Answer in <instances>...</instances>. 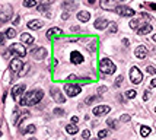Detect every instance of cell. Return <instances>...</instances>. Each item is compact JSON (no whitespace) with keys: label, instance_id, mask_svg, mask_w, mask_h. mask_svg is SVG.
<instances>
[{"label":"cell","instance_id":"17","mask_svg":"<svg viewBox=\"0 0 156 140\" xmlns=\"http://www.w3.org/2000/svg\"><path fill=\"white\" fill-rule=\"evenodd\" d=\"M134 56H136L137 58H140V60L146 58V56H148V50H146V47L139 45V47L136 48V51H134Z\"/></svg>","mask_w":156,"mask_h":140},{"label":"cell","instance_id":"57","mask_svg":"<svg viewBox=\"0 0 156 140\" xmlns=\"http://www.w3.org/2000/svg\"><path fill=\"white\" fill-rule=\"evenodd\" d=\"M155 111H156V109H155Z\"/></svg>","mask_w":156,"mask_h":140},{"label":"cell","instance_id":"37","mask_svg":"<svg viewBox=\"0 0 156 140\" xmlns=\"http://www.w3.org/2000/svg\"><path fill=\"white\" fill-rule=\"evenodd\" d=\"M107 123H108V125H109V127H112V129H117V123H115L114 120H108Z\"/></svg>","mask_w":156,"mask_h":140},{"label":"cell","instance_id":"32","mask_svg":"<svg viewBox=\"0 0 156 140\" xmlns=\"http://www.w3.org/2000/svg\"><path fill=\"white\" fill-rule=\"evenodd\" d=\"M96 99H98V96H89V98L85 101V104H86V105H89V104H92V102H93V101H96Z\"/></svg>","mask_w":156,"mask_h":140},{"label":"cell","instance_id":"50","mask_svg":"<svg viewBox=\"0 0 156 140\" xmlns=\"http://www.w3.org/2000/svg\"><path fill=\"white\" fill-rule=\"evenodd\" d=\"M67 79H69V80H73V79H76V76H74V74H70Z\"/></svg>","mask_w":156,"mask_h":140},{"label":"cell","instance_id":"6","mask_svg":"<svg viewBox=\"0 0 156 140\" xmlns=\"http://www.w3.org/2000/svg\"><path fill=\"white\" fill-rule=\"evenodd\" d=\"M9 51L10 53H13V54H16L18 57H25L26 56V50H25V47L22 45V44H12L10 45V48H9Z\"/></svg>","mask_w":156,"mask_h":140},{"label":"cell","instance_id":"34","mask_svg":"<svg viewBox=\"0 0 156 140\" xmlns=\"http://www.w3.org/2000/svg\"><path fill=\"white\" fill-rule=\"evenodd\" d=\"M63 8H74V3L73 2H64V3H63Z\"/></svg>","mask_w":156,"mask_h":140},{"label":"cell","instance_id":"41","mask_svg":"<svg viewBox=\"0 0 156 140\" xmlns=\"http://www.w3.org/2000/svg\"><path fill=\"white\" fill-rule=\"evenodd\" d=\"M54 0H41V5H45V6H48V5H51Z\"/></svg>","mask_w":156,"mask_h":140},{"label":"cell","instance_id":"54","mask_svg":"<svg viewBox=\"0 0 156 140\" xmlns=\"http://www.w3.org/2000/svg\"><path fill=\"white\" fill-rule=\"evenodd\" d=\"M28 140H37V139H34V137H31V139H28Z\"/></svg>","mask_w":156,"mask_h":140},{"label":"cell","instance_id":"55","mask_svg":"<svg viewBox=\"0 0 156 140\" xmlns=\"http://www.w3.org/2000/svg\"><path fill=\"white\" fill-rule=\"evenodd\" d=\"M92 140H99V137H98V139H92Z\"/></svg>","mask_w":156,"mask_h":140},{"label":"cell","instance_id":"7","mask_svg":"<svg viewBox=\"0 0 156 140\" xmlns=\"http://www.w3.org/2000/svg\"><path fill=\"white\" fill-rule=\"evenodd\" d=\"M31 56H32L35 60H42V58L47 57V48L44 47H37L31 51Z\"/></svg>","mask_w":156,"mask_h":140},{"label":"cell","instance_id":"30","mask_svg":"<svg viewBox=\"0 0 156 140\" xmlns=\"http://www.w3.org/2000/svg\"><path fill=\"white\" fill-rule=\"evenodd\" d=\"M28 69H29V64H25V66L22 67V70L19 72V76H24V74H26V72H28Z\"/></svg>","mask_w":156,"mask_h":140},{"label":"cell","instance_id":"19","mask_svg":"<svg viewBox=\"0 0 156 140\" xmlns=\"http://www.w3.org/2000/svg\"><path fill=\"white\" fill-rule=\"evenodd\" d=\"M44 24H42V21H38V19H35V21H31V22H28V28L29 29H41Z\"/></svg>","mask_w":156,"mask_h":140},{"label":"cell","instance_id":"26","mask_svg":"<svg viewBox=\"0 0 156 140\" xmlns=\"http://www.w3.org/2000/svg\"><path fill=\"white\" fill-rule=\"evenodd\" d=\"M15 37H16V31L13 28H9L6 31V38H15Z\"/></svg>","mask_w":156,"mask_h":140},{"label":"cell","instance_id":"3","mask_svg":"<svg viewBox=\"0 0 156 140\" xmlns=\"http://www.w3.org/2000/svg\"><path fill=\"white\" fill-rule=\"evenodd\" d=\"M12 15H13L12 6H10V5H5V6L2 8V10H0V22H2V24L8 22L9 19L12 18Z\"/></svg>","mask_w":156,"mask_h":140},{"label":"cell","instance_id":"2","mask_svg":"<svg viewBox=\"0 0 156 140\" xmlns=\"http://www.w3.org/2000/svg\"><path fill=\"white\" fill-rule=\"evenodd\" d=\"M115 64L109 60V58H102L101 63H99V70L105 74H112L115 72Z\"/></svg>","mask_w":156,"mask_h":140},{"label":"cell","instance_id":"1","mask_svg":"<svg viewBox=\"0 0 156 140\" xmlns=\"http://www.w3.org/2000/svg\"><path fill=\"white\" fill-rule=\"evenodd\" d=\"M42 96H44V92L41 89H35V91L25 93V96L19 101V104L21 105H35V104H38L41 101Z\"/></svg>","mask_w":156,"mask_h":140},{"label":"cell","instance_id":"27","mask_svg":"<svg viewBox=\"0 0 156 140\" xmlns=\"http://www.w3.org/2000/svg\"><path fill=\"white\" fill-rule=\"evenodd\" d=\"M35 130H37V127H35L34 124H31V125H28L25 130H22V133H24V134H26V133H35Z\"/></svg>","mask_w":156,"mask_h":140},{"label":"cell","instance_id":"56","mask_svg":"<svg viewBox=\"0 0 156 140\" xmlns=\"http://www.w3.org/2000/svg\"><path fill=\"white\" fill-rule=\"evenodd\" d=\"M0 136H2V132H0Z\"/></svg>","mask_w":156,"mask_h":140},{"label":"cell","instance_id":"13","mask_svg":"<svg viewBox=\"0 0 156 140\" xmlns=\"http://www.w3.org/2000/svg\"><path fill=\"white\" fill-rule=\"evenodd\" d=\"M70 61H72L73 64H80L83 61L82 53H79V51H72V53H70Z\"/></svg>","mask_w":156,"mask_h":140},{"label":"cell","instance_id":"8","mask_svg":"<svg viewBox=\"0 0 156 140\" xmlns=\"http://www.w3.org/2000/svg\"><path fill=\"white\" fill-rule=\"evenodd\" d=\"M22 67H24V64H22V60H21V58H13V60L10 61V70H12V73L19 74V72L22 70Z\"/></svg>","mask_w":156,"mask_h":140},{"label":"cell","instance_id":"53","mask_svg":"<svg viewBox=\"0 0 156 140\" xmlns=\"http://www.w3.org/2000/svg\"><path fill=\"white\" fill-rule=\"evenodd\" d=\"M152 40H153V41L156 42V34H155V35H153V37H152Z\"/></svg>","mask_w":156,"mask_h":140},{"label":"cell","instance_id":"38","mask_svg":"<svg viewBox=\"0 0 156 140\" xmlns=\"http://www.w3.org/2000/svg\"><path fill=\"white\" fill-rule=\"evenodd\" d=\"M5 41H6V35L0 32V45H2V44H5Z\"/></svg>","mask_w":156,"mask_h":140},{"label":"cell","instance_id":"51","mask_svg":"<svg viewBox=\"0 0 156 140\" xmlns=\"http://www.w3.org/2000/svg\"><path fill=\"white\" fill-rule=\"evenodd\" d=\"M88 5H95V0H86Z\"/></svg>","mask_w":156,"mask_h":140},{"label":"cell","instance_id":"25","mask_svg":"<svg viewBox=\"0 0 156 140\" xmlns=\"http://www.w3.org/2000/svg\"><path fill=\"white\" fill-rule=\"evenodd\" d=\"M24 6L25 8H34V6H37V0H24Z\"/></svg>","mask_w":156,"mask_h":140},{"label":"cell","instance_id":"10","mask_svg":"<svg viewBox=\"0 0 156 140\" xmlns=\"http://www.w3.org/2000/svg\"><path fill=\"white\" fill-rule=\"evenodd\" d=\"M25 89H26V86H25L24 83H21V85H16V86H13L12 88V96H13V99H18L22 93L25 92Z\"/></svg>","mask_w":156,"mask_h":140},{"label":"cell","instance_id":"12","mask_svg":"<svg viewBox=\"0 0 156 140\" xmlns=\"http://www.w3.org/2000/svg\"><path fill=\"white\" fill-rule=\"evenodd\" d=\"M47 38L48 40H54V38H58L60 35H63V31L60 29V28H51V29H48L47 31Z\"/></svg>","mask_w":156,"mask_h":140},{"label":"cell","instance_id":"47","mask_svg":"<svg viewBox=\"0 0 156 140\" xmlns=\"http://www.w3.org/2000/svg\"><path fill=\"white\" fill-rule=\"evenodd\" d=\"M77 121H79V118H77V117H72V123L73 124H76Z\"/></svg>","mask_w":156,"mask_h":140},{"label":"cell","instance_id":"18","mask_svg":"<svg viewBox=\"0 0 156 140\" xmlns=\"http://www.w3.org/2000/svg\"><path fill=\"white\" fill-rule=\"evenodd\" d=\"M150 31H152V25L150 24H143L141 26L137 28V34H139V35H146V34H149Z\"/></svg>","mask_w":156,"mask_h":140},{"label":"cell","instance_id":"28","mask_svg":"<svg viewBox=\"0 0 156 140\" xmlns=\"http://www.w3.org/2000/svg\"><path fill=\"white\" fill-rule=\"evenodd\" d=\"M136 93H137L136 91H133V89H130V91H127V92H125V96L132 99V98H134V96H136Z\"/></svg>","mask_w":156,"mask_h":140},{"label":"cell","instance_id":"43","mask_svg":"<svg viewBox=\"0 0 156 140\" xmlns=\"http://www.w3.org/2000/svg\"><path fill=\"white\" fill-rule=\"evenodd\" d=\"M149 98H150V92L146 91V92H145V95H143V99H145V101H148Z\"/></svg>","mask_w":156,"mask_h":140},{"label":"cell","instance_id":"14","mask_svg":"<svg viewBox=\"0 0 156 140\" xmlns=\"http://www.w3.org/2000/svg\"><path fill=\"white\" fill-rule=\"evenodd\" d=\"M111 111V108L108 105H99V107L93 108V116H104V114H108Z\"/></svg>","mask_w":156,"mask_h":140},{"label":"cell","instance_id":"42","mask_svg":"<svg viewBox=\"0 0 156 140\" xmlns=\"http://www.w3.org/2000/svg\"><path fill=\"white\" fill-rule=\"evenodd\" d=\"M146 6H148L149 9H152V10H156V5H155V3H146Z\"/></svg>","mask_w":156,"mask_h":140},{"label":"cell","instance_id":"39","mask_svg":"<svg viewBox=\"0 0 156 140\" xmlns=\"http://www.w3.org/2000/svg\"><path fill=\"white\" fill-rule=\"evenodd\" d=\"M121 121H123V123H127V121H130V116H127V114H124V116L121 117Z\"/></svg>","mask_w":156,"mask_h":140},{"label":"cell","instance_id":"5","mask_svg":"<svg viewBox=\"0 0 156 140\" xmlns=\"http://www.w3.org/2000/svg\"><path fill=\"white\" fill-rule=\"evenodd\" d=\"M64 91L69 96H76V95H79L80 91H82V88L79 86V85H72V83H66L64 85Z\"/></svg>","mask_w":156,"mask_h":140},{"label":"cell","instance_id":"52","mask_svg":"<svg viewBox=\"0 0 156 140\" xmlns=\"http://www.w3.org/2000/svg\"><path fill=\"white\" fill-rule=\"evenodd\" d=\"M107 91V88H104V86H102V88H99V92H105Z\"/></svg>","mask_w":156,"mask_h":140},{"label":"cell","instance_id":"24","mask_svg":"<svg viewBox=\"0 0 156 140\" xmlns=\"http://www.w3.org/2000/svg\"><path fill=\"white\" fill-rule=\"evenodd\" d=\"M141 25H143V22H141L140 19H133L132 22H130V28H132V29H137Z\"/></svg>","mask_w":156,"mask_h":140},{"label":"cell","instance_id":"49","mask_svg":"<svg viewBox=\"0 0 156 140\" xmlns=\"http://www.w3.org/2000/svg\"><path fill=\"white\" fill-rule=\"evenodd\" d=\"M18 24H19V16H16L15 21H13V25H18Z\"/></svg>","mask_w":156,"mask_h":140},{"label":"cell","instance_id":"31","mask_svg":"<svg viewBox=\"0 0 156 140\" xmlns=\"http://www.w3.org/2000/svg\"><path fill=\"white\" fill-rule=\"evenodd\" d=\"M146 72H148L149 74H155L156 73V69L153 66H148V67H146Z\"/></svg>","mask_w":156,"mask_h":140},{"label":"cell","instance_id":"23","mask_svg":"<svg viewBox=\"0 0 156 140\" xmlns=\"http://www.w3.org/2000/svg\"><path fill=\"white\" fill-rule=\"evenodd\" d=\"M140 134H141L143 137H148L149 134H150V127H148V125H141V127H140Z\"/></svg>","mask_w":156,"mask_h":140},{"label":"cell","instance_id":"35","mask_svg":"<svg viewBox=\"0 0 156 140\" xmlns=\"http://www.w3.org/2000/svg\"><path fill=\"white\" fill-rule=\"evenodd\" d=\"M123 83V76H118L117 79H115V86H120Z\"/></svg>","mask_w":156,"mask_h":140},{"label":"cell","instance_id":"46","mask_svg":"<svg viewBox=\"0 0 156 140\" xmlns=\"http://www.w3.org/2000/svg\"><path fill=\"white\" fill-rule=\"evenodd\" d=\"M70 29H72V31H73V32H77V31H79V29H80V28H79V26H72V28H70Z\"/></svg>","mask_w":156,"mask_h":140},{"label":"cell","instance_id":"48","mask_svg":"<svg viewBox=\"0 0 156 140\" xmlns=\"http://www.w3.org/2000/svg\"><path fill=\"white\" fill-rule=\"evenodd\" d=\"M61 18H63V19H69V13H67V12H64V13L61 15Z\"/></svg>","mask_w":156,"mask_h":140},{"label":"cell","instance_id":"44","mask_svg":"<svg viewBox=\"0 0 156 140\" xmlns=\"http://www.w3.org/2000/svg\"><path fill=\"white\" fill-rule=\"evenodd\" d=\"M109 31H111V34L117 32V25H115V24H112V25H111V29H109Z\"/></svg>","mask_w":156,"mask_h":140},{"label":"cell","instance_id":"15","mask_svg":"<svg viewBox=\"0 0 156 140\" xmlns=\"http://www.w3.org/2000/svg\"><path fill=\"white\" fill-rule=\"evenodd\" d=\"M51 95H53L54 101H56V102H58V104H63V102L66 101V98H64V96L61 95L60 89H56V88H53V89H51Z\"/></svg>","mask_w":156,"mask_h":140},{"label":"cell","instance_id":"40","mask_svg":"<svg viewBox=\"0 0 156 140\" xmlns=\"http://www.w3.org/2000/svg\"><path fill=\"white\" fill-rule=\"evenodd\" d=\"M45 10H47V6H45V5H40V6H38V12H45Z\"/></svg>","mask_w":156,"mask_h":140},{"label":"cell","instance_id":"16","mask_svg":"<svg viewBox=\"0 0 156 140\" xmlns=\"http://www.w3.org/2000/svg\"><path fill=\"white\" fill-rule=\"evenodd\" d=\"M108 25H109V22H108L105 18H98V19L95 21L93 26H95L96 29H101V31H102V29H105V28H107Z\"/></svg>","mask_w":156,"mask_h":140},{"label":"cell","instance_id":"20","mask_svg":"<svg viewBox=\"0 0 156 140\" xmlns=\"http://www.w3.org/2000/svg\"><path fill=\"white\" fill-rule=\"evenodd\" d=\"M77 19H79L80 22L85 24V22H88V21L90 19V13L89 12H86V10H82V12H79V13H77Z\"/></svg>","mask_w":156,"mask_h":140},{"label":"cell","instance_id":"33","mask_svg":"<svg viewBox=\"0 0 156 140\" xmlns=\"http://www.w3.org/2000/svg\"><path fill=\"white\" fill-rule=\"evenodd\" d=\"M82 137H83L85 140H88V139H89V137H90V132H89V130H83Z\"/></svg>","mask_w":156,"mask_h":140},{"label":"cell","instance_id":"4","mask_svg":"<svg viewBox=\"0 0 156 140\" xmlns=\"http://www.w3.org/2000/svg\"><path fill=\"white\" fill-rule=\"evenodd\" d=\"M130 80L134 85H139L143 80V74H141V72H140L137 67H133L132 70H130Z\"/></svg>","mask_w":156,"mask_h":140},{"label":"cell","instance_id":"9","mask_svg":"<svg viewBox=\"0 0 156 140\" xmlns=\"http://www.w3.org/2000/svg\"><path fill=\"white\" fill-rule=\"evenodd\" d=\"M115 12L121 16H134V13H136L132 8H127V6H117Z\"/></svg>","mask_w":156,"mask_h":140},{"label":"cell","instance_id":"36","mask_svg":"<svg viewBox=\"0 0 156 140\" xmlns=\"http://www.w3.org/2000/svg\"><path fill=\"white\" fill-rule=\"evenodd\" d=\"M54 114H56V116H63L64 111H63L61 108H56V109H54Z\"/></svg>","mask_w":156,"mask_h":140},{"label":"cell","instance_id":"22","mask_svg":"<svg viewBox=\"0 0 156 140\" xmlns=\"http://www.w3.org/2000/svg\"><path fill=\"white\" fill-rule=\"evenodd\" d=\"M66 132L69 134H76V133L79 132V129H77V125L76 124H67L66 125Z\"/></svg>","mask_w":156,"mask_h":140},{"label":"cell","instance_id":"29","mask_svg":"<svg viewBox=\"0 0 156 140\" xmlns=\"http://www.w3.org/2000/svg\"><path fill=\"white\" fill-rule=\"evenodd\" d=\"M107 136H108V130H99V133H98L99 139H104V137H107Z\"/></svg>","mask_w":156,"mask_h":140},{"label":"cell","instance_id":"11","mask_svg":"<svg viewBox=\"0 0 156 140\" xmlns=\"http://www.w3.org/2000/svg\"><path fill=\"white\" fill-rule=\"evenodd\" d=\"M101 8L105 10H115L117 2L115 0H101Z\"/></svg>","mask_w":156,"mask_h":140},{"label":"cell","instance_id":"45","mask_svg":"<svg viewBox=\"0 0 156 140\" xmlns=\"http://www.w3.org/2000/svg\"><path fill=\"white\" fill-rule=\"evenodd\" d=\"M150 88H156V79H152V80H150Z\"/></svg>","mask_w":156,"mask_h":140},{"label":"cell","instance_id":"21","mask_svg":"<svg viewBox=\"0 0 156 140\" xmlns=\"http://www.w3.org/2000/svg\"><path fill=\"white\" fill-rule=\"evenodd\" d=\"M21 41L24 42V44H32V42H34V37L31 35V34L24 32L22 35H21Z\"/></svg>","mask_w":156,"mask_h":140}]
</instances>
